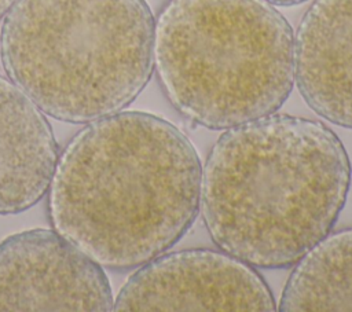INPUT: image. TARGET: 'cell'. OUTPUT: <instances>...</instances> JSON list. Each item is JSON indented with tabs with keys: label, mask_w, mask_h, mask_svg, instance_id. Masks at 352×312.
<instances>
[{
	"label": "cell",
	"mask_w": 352,
	"mask_h": 312,
	"mask_svg": "<svg viewBox=\"0 0 352 312\" xmlns=\"http://www.w3.org/2000/svg\"><path fill=\"white\" fill-rule=\"evenodd\" d=\"M202 166L169 121L118 111L88 122L59 153L48 188L52 228L102 267H140L191 227Z\"/></svg>",
	"instance_id": "6da1fadb"
},
{
	"label": "cell",
	"mask_w": 352,
	"mask_h": 312,
	"mask_svg": "<svg viewBox=\"0 0 352 312\" xmlns=\"http://www.w3.org/2000/svg\"><path fill=\"white\" fill-rule=\"evenodd\" d=\"M154 25L146 0H18L0 32L3 69L44 114L91 122L147 85Z\"/></svg>",
	"instance_id": "3957f363"
},
{
	"label": "cell",
	"mask_w": 352,
	"mask_h": 312,
	"mask_svg": "<svg viewBox=\"0 0 352 312\" xmlns=\"http://www.w3.org/2000/svg\"><path fill=\"white\" fill-rule=\"evenodd\" d=\"M294 81L322 118L352 129V0H314L294 37Z\"/></svg>",
	"instance_id": "52a82bcc"
},
{
	"label": "cell",
	"mask_w": 352,
	"mask_h": 312,
	"mask_svg": "<svg viewBox=\"0 0 352 312\" xmlns=\"http://www.w3.org/2000/svg\"><path fill=\"white\" fill-rule=\"evenodd\" d=\"M349 183L348 154L329 126L272 113L217 139L199 209L221 250L249 265L285 268L331 231Z\"/></svg>",
	"instance_id": "7a4b0ae2"
},
{
	"label": "cell",
	"mask_w": 352,
	"mask_h": 312,
	"mask_svg": "<svg viewBox=\"0 0 352 312\" xmlns=\"http://www.w3.org/2000/svg\"><path fill=\"white\" fill-rule=\"evenodd\" d=\"M102 265L55 230L33 228L0 242V311L113 309Z\"/></svg>",
	"instance_id": "8992f818"
},
{
	"label": "cell",
	"mask_w": 352,
	"mask_h": 312,
	"mask_svg": "<svg viewBox=\"0 0 352 312\" xmlns=\"http://www.w3.org/2000/svg\"><path fill=\"white\" fill-rule=\"evenodd\" d=\"M16 1H18V0H0V19L7 15V12L12 8V5H14Z\"/></svg>",
	"instance_id": "30bf717a"
},
{
	"label": "cell",
	"mask_w": 352,
	"mask_h": 312,
	"mask_svg": "<svg viewBox=\"0 0 352 312\" xmlns=\"http://www.w3.org/2000/svg\"><path fill=\"white\" fill-rule=\"evenodd\" d=\"M279 311H352V228L329 232L296 263Z\"/></svg>",
	"instance_id": "9c48e42d"
},
{
	"label": "cell",
	"mask_w": 352,
	"mask_h": 312,
	"mask_svg": "<svg viewBox=\"0 0 352 312\" xmlns=\"http://www.w3.org/2000/svg\"><path fill=\"white\" fill-rule=\"evenodd\" d=\"M154 69L182 115L228 129L285 103L294 33L267 0H168L154 25Z\"/></svg>",
	"instance_id": "277c9868"
},
{
	"label": "cell",
	"mask_w": 352,
	"mask_h": 312,
	"mask_svg": "<svg viewBox=\"0 0 352 312\" xmlns=\"http://www.w3.org/2000/svg\"><path fill=\"white\" fill-rule=\"evenodd\" d=\"M114 311H275L271 290L245 261L209 249L162 253L120 289Z\"/></svg>",
	"instance_id": "5b68a950"
},
{
	"label": "cell",
	"mask_w": 352,
	"mask_h": 312,
	"mask_svg": "<svg viewBox=\"0 0 352 312\" xmlns=\"http://www.w3.org/2000/svg\"><path fill=\"white\" fill-rule=\"evenodd\" d=\"M271 4H276V5H294V4H300L304 3L307 0H267Z\"/></svg>",
	"instance_id": "8fae6325"
},
{
	"label": "cell",
	"mask_w": 352,
	"mask_h": 312,
	"mask_svg": "<svg viewBox=\"0 0 352 312\" xmlns=\"http://www.w3.org/2000/svg\"><path fill=\"white\" fill-rule=\"evenodd\" d=\"M58 143L41 109L0 74V214L21 213L48 192Z\"/></svg>",
	"instance_id": "ba28073f"
}]
</instances>
